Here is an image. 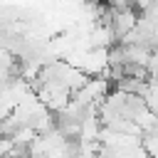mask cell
<instances>
[{
	"label": "cell",
	"mask_w": 158,
	"mask_h": 158,
	"mask_svg": "<svg viewBox=\"0 0 158 158\" xmlns=\"http://www.w3.org/2000/svg\"><path fill=\"white\" fill-rule=\"evenodd\" d=\"M141 146H143V151H146L148 158H158V128L151 131V133H143Z\"/></svg>",
	"instance_id": "1"
}]
</instances>
